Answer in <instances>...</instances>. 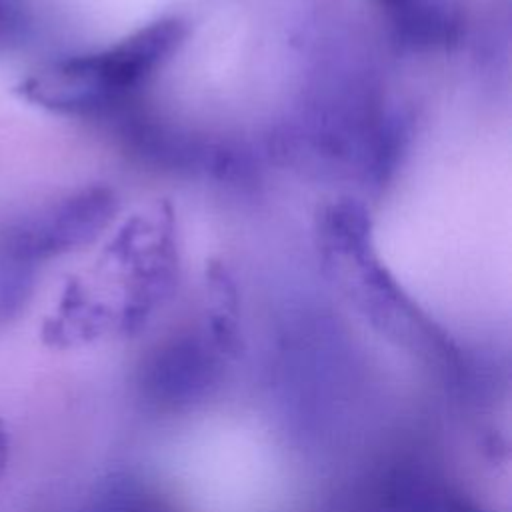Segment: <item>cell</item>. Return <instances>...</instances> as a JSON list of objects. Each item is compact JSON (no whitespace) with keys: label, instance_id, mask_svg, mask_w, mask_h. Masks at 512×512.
<instances>
[{"label":"cell","instance_id":"4","mask_svg":"<svg viewBox=\"0 0 512 512\" xmlns=\"http://www.w3.org/2000/svg\"><path fill=\"white\" fill-rule=\"evenodd\" d=\"M24 12L16 0H0V54L14 50L24 40Z\"/></svg>","mask_w":512,"mask_h":512},{"label":"cell","instance_id":"1","mask_svg":"<svg viewBox=\"0 0 512 512\" xmlns=\"http://www.w3.org/2000/svg\"><path fill=\"white\" fill-rule=\"evenodd\" d=\"M178 20H158L94 54L68 56L38 68L14 92L40 108L70 116L110 112L182 40Z\"/></svg>","mask_w":512,"mask_h":512},{"label":"cell","instance_id":"2","mask_svg":"<svg viewBox=\"0 0 512 512\" xmlns=\"http://www.w3.org/2000/svg\"><path fill=\"white\" fill-rule=\"evenodd\" d=\"M116 212L106 186H88L0 230V250L34 266L94 240Z\"/></svg>","mask_w":512,"mask_h":512},{"label":"cell","instance_id":"6","mask_svg":"<svg viewBox=\"0 0 512 512\" xmlns=\"http://www.w3.org/2000/svg\"><path fill=\"white\" fill-rule=\"evenodd\" d=\"M382 2V6H386V10L394 16V14H398L410 0H380Z\"/></svg>","mask_w":512,"mask_h":512},{"label":"cell","instance_id":"3","mask_svg":"<svg viewBox=\"0 0 512 512\" xmlns=\"http://www.w3.org/2000/svg\"><path fill=\"white\" fill-rule=\"evenodd\" d=\"M36 268L38 266L0 250V328L26 308L36 282Z\"/></svg>","mask_w":512,"mask_h":512},{"label":"cell","instance_id":"5","mask_svg":"<svg viewBox=\"0 0 512 512\" xmlns=\"http://www.w3.org/2000/svg\"><path fill=\"white\" fill-rule=\"evenodd\" d=\"M8 460H10V434L6 424L0 420V478L6 472Z\"/></svg>","mask_w":512,"mask_h":512}]
</instances>
